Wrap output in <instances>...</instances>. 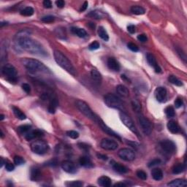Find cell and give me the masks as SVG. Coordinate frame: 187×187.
<instances>
[{
    "label": "cell",
    "mask_w": 187,
    "mask_h": 187,
    "mask_svg": "<svg viewBox=\"0 0 187 187\" xmlns=\"http://www.w3.org/2000/svg\"><path fill=\"white\" fill-rule=\"evenodd\" d=\"M32 32L29 29H23L17 33L15 40L18 46L24 51L36 56L46 57L48 53L43 46L38 41L34 40L29 36Z\"/></svg>",
    "instance_id": "cell-1"
},
{
    "label": "cell",
    "mask_w": 187,
    "mask_h": 187,
    "mask_svg": "<svg viewBox=\"0 0 187 187\" xmlns=\"http://www.w3.org/2000/svg\"><path fill=\"white\" fill-rule=\"evenodd\" d=\"M21 63L27 70L32 73H43L47 75L52 74L51 70L44 64L37 59L24 58L21 59Z\"/></svg>",
    "instance_id": "cell-2"
},
{
    "label": "cell",
    "mask_w": 187,
    "mask_h": 187,
    "mask_svg": "<svg viewBox=\"0 0 187 187\" xmlns=\"http://www.w3.org/2000/svg\"><path fill=\"white\" fill-rule=\"evenodd\" d=\"M54 56V59L59 66L62 67V69L68 72L71 75H76V70L73 65H72L70 60L66 57L62 52L59 51H54L53 53Z\"/></svg>",
    "instance_id": "cell-3"
},
{
    "label": "cell",
    "mask_w": 187,
    "mask_h": 187,
    "mask_svg": "<svg viewBox=\"0 0 187 187\" xmlns=\"http://www.w3.org/2000/svg\"><path fill=\"white\" fill-rule=\"evenodd\" d=\"M75 105L77 108L80 110V112L84 114L85 116L91 119L93 122L96 123L98 122L100 117L92 111V110L90 108L87 103H85L84 101H82V100H77L75 102Z\"/></svg>",
    "instance_id": "cell-4"
},
{
    "label": "cell",
    "mask_w": 187,
    "mask_h": 187,
    "mask_svg": "<svg viewBox=\"0 0 187 187\" xmlns=\"http://www.w3.org/2000/svg\"><path fill=\"white\" fill-rule=\"evenodd\" d=\"M104 101L106 105L110 108L117 109L119 110H124V105L121 99L113 94H108L104 97Z\"/></svg>",
    "instance_id": "cell-5"
},
{
    "label": "cell",
    "mask_w": 187,
    "mask_h": 187,
    "mask_svg": "<svg viewBox=\"0 0 187 187\" xmlns=\"http://www.w3.org/2000/svg\"><path fill=\"white\" fill-rule=\"evenodd\" d=\"M31 149L36 154L43 155L48 151L49 145L44 140H34V142L31 143Z\"/></svg>",
    "instance_id": "cell-6"
},
{
    "label": "cell",
    "mask_w": 187,
    "mask_h": 187,
    "mask_svg": "<svg viewBox=\"0 0 187 187\" xmlns=\"http://www.w3.org/2000/svg\"><path fill=\"white\" fill-rule=\"evenodd\" d=\"M119 116H120V119L123 124H124L132 132L134 133L138 138H140L139 132H138V129H137L132 119L124 112H121L120 113H119Z\"/></svg>",
    "instance_id": "cell-7"
},
{
    "label": "cell",
    "mask_w": 187,
    "mask_h": 187,
    "mask_svg": "<svg viewBox=\"0 0 187 187\" xmlns=\"http://www.w3.org/2000/svg\"><path fill=\"white\" fill-rule=\"evenodd\" d=\"M138 120L143 132L145 135H150L152 132V129H153L152 124L150 121L146 117H145L143 114L140 113V112L138 113Z\"/></svg>",
    "instance_id": "cell-8"
},
{
    "label": "cell",
    "mask_w": 187,
    "mask_h": 187,
    "mask_svg": "<svg viewBox=\"0 0 187 187\" xmlns=\"http://www.w3.org/2000/svg\"><path fill=\"white\" fill-rule=\"evenodd\" d=\"M3 75L7 77V80L10 83H15L17 81V72L14 66L7 64L2 67Z\"/></svg>",
    "instance_id": "cell-9"
},
{
    "label": "cell",
    "mask_w": 187,
    "mask_h": 187,
    "mask_svg": "<svg viewBox=\"0 0 187 187\" xmlns=\"http://www.w3.org/2000/svg\"><path fill=\"white\" fill-rule=\"evenodd\" d=\"M118 155L121 159L126 161V162H130V161H133L135 159V154L134 151L130 149V148H122L121 150H119Z\"/></svg>",
    "instance_id": "cell-10"
},
{
    "label": "cell",
    "mask_w": 187,
    "mask_h": 187,
    "mask_svg": "<svg viewBox=\"0 0 187 187\" xmlns=\"http://www.w3.org/2000/svg\"><path fill=\"white\" fill-rule=\"evenodd\" d=\"M100 146L104 150L114 151L117 149V148L119 147V144L115 140L109 139V138H104L100 143Z\"/></svg>",
    "instance_id": "cell-11"
},
{
    "label": "cell",
    "mask_w": 187,
    "mask_h": 187,
    "mask_svg": "<svg viewBox=\"0 0 187 187\" xmlns=\"http://www.w3.org/2000/svg\"><path fill=\"white\" fill-rule=\"evenodd\" d=\"M161 148L167 154H174L176 151V145L170 140H164L160 143Z\"/></svg>",
    "instance_id": "cell-12"
},
{
    "label": "cell",
    "mask_w": 187,
    "mask_h": 187,
    "mask_svg": "<svg viewBox=\"0 0 187 187\" xmlns=\"http://www.w3.org/2000/svg\"><path fill=\"white\" fill-rule=\"evenodd\" d=\"M97 124H99V125H100V127H101L102 130H103L104 132H105V133H106V134L109 135H110V136H112V137H113V138H116V139H118V140H122V138H121V137L119 136V135L116 134V133L115 132L113 131L110 127H108V126H107L106 124H105V123H104L103 121L102 120V119H100H100H99Z\"/></svg>",
    "instance_id": "cell-13"
},
{
    "label": "cell",
    "mask_w": 187,
    "mask_h": 187,
    "mask_svg": "<svg viewBox=\"0 0 187 187\" xmlns=\"http://www.w3.org/2000/svg\"><path fill=\"white\" fill-rule=\"evenodd\" d=\"M155 94V97L157 99V100L159 103H164L167 100V89L164 87H158L154 91Z\"/></svg>",
    "instance_id": "cell-14"
},
{
    "label": "cell",
    "mask_w": 187,
    "mask_h": 187,
    "mask_svg": "<svg viewBox=\"0 0 187 187\" xmlns=\"http://www.w3.org/2000/svg\"><path fill=\"white\" fill-rule=\"evenodd\" d=\"M61 167L62 170L67 173L74 174V173L77 172V169H76L75 164H74L72 162H71V161L69 160L63 161L61 164Z\"/></svg>",
    "instance_id": "cell-15"
},
{
    "label": "cell",
    "mask_w": 187,
    "mask_h": 187,
    "mask_svg": "<svg viewBox=\"0 0 187 187\" xmlns=\"http://www.w3.org/2000/svg\"><path fill=\"white\" fill-rule=\"evenodd\" d=\"M146 60H147V62H148V63L149 64V65L151 66V67H152L154 69L156 72H157V73L161 72L162 70H161L160 67H159L158 63H157L155 56H154L152 53H147Z\"/></svg>",
    "instance_id": "cell-16"
},
{
    "label": "cell",
    "mask_w": 187,
    "mask_h": 187,
    "mask_svg": "<svg viewBox=\"0 0 187 187\" xmlns=\"http://www.w3.org/2000/svg\"><path fill=\"white\" fill-rule=\"evenodd\" d=\"M44 135L43 132L41 130H39V129H35V130H31L29 131L27 134H26L24 137H25V139L27 140H32L35 138H41Z\"/></svg>",
    "instance_id": "cell-17"
},
{
    "label": "cell",
    "mask_w": 187,
    "mask_h": 187,
    "mask_svg": "<svg viewBox=\"0 0 187 187\" xmlns=\"http://www.w3.org/2000/svg\"><path fill=\"white\" fill-rule=\"evenodd\" d=\"M50 99V102H49V105H48V112L50 113L53 114L55 113L56 111V109L59 106V102L57 98L55 96H51Z\"/></svg>",
    "instance_id": "cell-18"
},
{
    "label": "cell",
    "mask_w": 187,
    "mask_h": 187,
    "mask_svg": "<svg viewBox=\"0 0 187 187\" xmlns=\"http://www.w3.org/2000/svg\"><path fill=\"white\" fill-rule=\"evenodd\" d=\"M108 67H109L110 70H111L113 71H116V72H119L120 70V65L116 59H115L114 58H109L108 59Z\"/></svg>",
    "instance_id": "cell-19"
},
{
    "label": "cell",
    "mask_w": 187,
    "mask_h": 187,
    "mask_svg": "<svg viewBox=\"0 0 187 187\" xmlns=\"http://www.w3.org/2000/svg\"><path fill=\"white\" fill-rule=\"evenodd\" d=\"M167 129L170 132L173 134H177L181 130V128H180L179 125L178 124V123L175 121H170L167 124Z\"/></svg>",
    "instance_id": "cell-20"
},
{
    "label": "cell",
    "mask_w": 187,
    "mask_h": 187,
    "mask_svg": "<svg viewBox=\"0 0 187 187\" xmlns=\"http://www.w3.org/2000/svg\"><path fill=\"white\" fill-rule=\"evenodd\" d=\"M167 186L171 187H186L187 186V182L186 180L178 178L167 183Z\"/></svg>",
    "instance_id": "cell-21"
},
{
    "label": "cell",
    "mask_w": 187,
    "mask_h": 187,
    "mask_svg": "<svg viewBox=\"0 0 187 187\" xmlns=\"http://www.w3.org/2000/svg\"><path fill=\"white\" fill-rule=\"evenodd\" d=\"M112 167L114 171L118 173H120V174H124V173L128 172L127 167L122 164L118 163V162H113V164H112Z\"/></svg>",
    "instance_id": "cell-22"
},
{
    "label": "cell",
    "mask_w": 187,
    "mask_h": 187,
    "mask_svg": "<svg viewBox=\"0 0 187 187\" xmlns=\"http://www.w3.org/2000/svg\"><path fill=\"white\" fill-rule=\"evenodd\" d=\"M79 163L81 166H83V167H86V168H91V167H92L94 166L92 162H91V160L90 159L89 157H86V156L80 157Z\"/></svg>",
    "instance_id": "cell-23"
},
{
    "label": "cell",
    "mask_w": 187,
    "mask_h": 187,
    "mask_svg": "<svg viewBox=\"0 0 187 187\" xmlns=\"http://www.w3.org/2000/svg\"><path fill=\"white\" fill-rule=\"evenodd\" d=\"M98 184L103 187H110L112 184L111 179L108 176H101L98 178Z\"/></svg>",
    "instance_id": "cell-24"
},
{
    "label": "cell",
    "mask_w": 187,
    "mask_h": 187,
    "mask_svg": "<svg viewBox=\"0 0 187 187\" xmlns=\"http://www.w3.org/2000/svg\"><path fill=\"white\" fill-rule=\"evenodd\" d=\"M116 92L123 97H128L129 95V89L124 85H119L116 86Z\"/></svg>",
    "instance_id": "cell-25"
},
{
    "label": "cell",
    "mask_w": 187,
    "mask_h": 187,
    "mask_svg": "<svg viewBox=\"0 0 187 187\" xmlns=\"http://www.w3.org/2000/svg\"><path fill=\"white\" fill-rule=\"evenodd\" d=\"M91 79H92L93 81H94V83H96L97 84H101L103 78H102L101 74H100L97 70L93 69V70L91 71Z\"/></svg>",
    "instance_id": "cell-26"
},
{
    "label": "cell",
    "mask_w": 187,
    "mask_h": 187,
    "mask_svg": "<svg viewBox=\"0 0 187 187\" xmlns=\"http://www.w3.org/2000/svg\"><path fill=\"white\" fill-rule=\"evenodd\" d=\"M71 31H72V32L73 33V34H76L78 37L81 38H85L88 35L87 32H86V30L84 29L78 28V27H72Z\"/></svg>",
    "instance_id": "cell-27"
},
{
    "label": "cell",
    "mask_w": 187,
    "mask_h": 187,
    "mask_svg": "<svg viewBox=\"0 0 187 187\" xmlns=\"http://www.w3.org/2000/svg\"><path fill=\"white\" fill-rule=\"evenodd\" d=\"M41 177V172L39 168H37V167H34L31 170V180L32 181H38Z\"/></svg>",
    "instance_id": "cell-28"
},
{
    "label": "cell",
    "mask_w": 187,
    "mask_h": 187,
    "mask_svg": "<svg viewBox=\"0 0 187 187\" xmlns=\"http://www.w3.org/2000/svg\"><path fill=\"white\" fill-rule=\"evenodd\" d=\"M151 176L156 181H160L163 178V173H162V170L159 168H154L151 171Z\"/></svg>",
    "instance_id": "cell-29"
},
{
    "label": "cell",
    "mask_w": 187,
    "mask_h": 187,
    "mask_svg": "<svg viewBox=\"0 0 187 187\" xmlns=\"http://www.w3.org/2000/svg\"><path fill=\"white\" fill-rule=\"evenodd\" d=\"M185 170H186V166L184 164L182 163H178L176 165H174V167H173L172 172L173 174H180V173L184 172Z\"/></svg>",
    "instance_id": "cell-30"
},
{
    "label": "cell",
    "mask_w": 187,
    "mask_h": 187,
    "mask_svg": "<svg viewBox=\"0 0 187 187\" xmlns=\"http://www.w3.org/2000/svg\"><path fill=\"white\" fill-rule=\"evenodd\" d=\"M131 12L133 14L140 15H143L145 13V10L143 7L139 6V5H134L131 8Z\"/></svg>",
    "instance_id": "cell-31"
},
{
    "label": "cell",
    "mask_w": 187,
    "mask_h": 187,
    "mask_svg": "<svg viewBox=\"0 0 187 187\" xmlns=\"http://www.w3.org/2000/svg\"><path fill=\"white\" fill-rule=\"evenodd\" d=\"M98 35L99 37L103 40L105 41H108L109 40V35L107 32V31L105 30V29L103 27H100L98 28Z\"/></svg>",
    "instance_id": "cell-32"
},
{
    "label": "cell",
    "mask_w": 187,
    "mask_h": 187,
    "mask_svg": "<svg viewBox=\"0 0 187 187\" xmlns=\"http://www.w3.org/2000/svg\"><path fill=\"white\" fill-rule=\"evenodd\" d=\"M13 111L15 117L18 118L20 120H25L27 119V116L17 107H13Z\"/></svg>",
    "instance_id": "cell-33"
},
{
    "label": "cell",
    "mask_w": 187,
    "mask_h": 187,
    "mask_svg": "<svg viewBox=\"0 0 187 187\" xmlns=\"http://www.w3.org/2000/svg\"><path fill=\"white\" fill-rule=\"evenodd\" d=\"M87 16L91 17L94 19H101L103 18L104 14L100 10H94V11H91L89 14L87 15Z\"/></svg>",
    "instance_id": "cell-34"
},
{
    "label": "cell",
    "mask_w": 187,
    "mask_h": 187,
    "mask_svg": "<svg viewBox=\"0 0 187 187\" xmlns=\"http://www.w3.org/2000/svg\"><path fill=\"white\" fill-rule=\"evenodd\" d=\"M168 81L171 84L175 85V86H183V83L182 81H180L178 78H176L175 75H169L168 77Z\"/></svg>",
    "instance_id": "cell-35"
},
{
    "label": "cell",
    "mask_w": 187,
    "mask_h": 187,
    "mask_svg": "<svg viewBox=\"0 0 187 187\" xmlns=\"http://www.w3.org/2000/svg\"><path fill=\"white\" fill-rule=\"evenodd\" d=\"M34 13V10L32 7H26L23 10H21V15L24 16H32Z\"/></svg>",
    "instance_id": "cell-36"
},
{
    "label": "cell",
    "mask_w": 187,
    "mask_h": 187,
    "mask_svg": "<svg viewBox=\"0 0 187 187\" xmlns=\"http://www.w3.org/2000/svg\"><path fill=\"white\" fill-rule=\"evenodd\" d=\"M31 130H32V126L30 125H22L18 128V131L19 132L21 135H24Z\"/></svg>",
    "instance_id": "cell-37"
},
{
    "label": "cell",
    "mask_w": 187,
    "mask_h": 187,
    "mask_svg": "<svg viewBox=\"0 0 187 187\" xmlns=\"http://www.w3.org/2000/svg\"><path fill=\"white\" fill-rule=\"evenodd\" d=\"M166 116L168 118H173L175 116V110L173 106H168L164 110Z\"/></svg>",
    "instance_id": "cell-38"
},
{
    "label": "cell",
    "mask_w": 187,
    "mask_h": 187,
    "mask_svg": "<svg viewBox=\"0 0 187 187\" xmlns=\"http://www.w3.org/2000/svg\"><path fill=\"white\" fill-rule=\"evenodd\" d=\"M137 176L141 180H146L148 178V176H147V173L144 172L143 170H139L137 171L136 173Z\"/></svg>",
    "instance_id": "cell-39"
},
{
    "label": "cell",
    "mask_w": 187,
    "mask_h": 187,
    "mask_svg": "<svg viewBox=\"0 0 187 187\" xmlns=\"http://www.w3.org/2000/svg\"><path fill=\"white\" fill-rule=\"evenodd\" d=\"M13 160H14V163L16 165H21V164L25 163V160H24L23 157H20V156H15Z\"/></svg>",
    "instance_id": "cell-40"
},
{
    "label": "cell",
    "mask_w": 187,
    "mask_h": 187,
    "mask_svg": "<svg viewBox=\"0 0 187 187\" xmlns=\"http://www.w3.org/2000/svg\"><path fill=\"white\" fill-rule=\"evenodd\" d=\"M67 135L68 136L69 138H72V139H77L79 137V133L76 131L70 130L67 132Z\"/></svg>",
    "instance_id": "cell-41"
},
{
    "label": "cell",
    "mask_w": 187,
    "mask_h": 187,
    "mask_svg": "<svg viewBox=\"0 0 187 187\" xmlns=\"http://www.w3.org/2000/svg\"><path fill=\"white\" fill-rule=\"evenodd\" d=\"M54 20L55 18L53 16H52V15H47V16H44L41 18V21H42L43 22L47 24L52 23V22L54 21Z\"/></svg>",
    "instance_id": "cell-42"
},
{
    "label": "cell",
    "mask_w": 187,
    "mask_h": 187,
    "mask_svg": "<svg viewBox=\"0 0 187 187\" xmlns=\"http://www.w3.org/2000/svg\"><path fill=\"white\" fill-rule=\"evenodd\" d=\"M100 45L97 41H94V42L91 43V44L89 45V49L91 50V51H95V50H97L100 48Z\"/></svg>",
    "instance_id": "cell-43"
},
{
    "label": "cell",
    "mask_w": 187,
    "mask_h": 187,
    "mask_svg": "<svg viewBox=\"0 0 187 187\" xmlns=\"http://www.w3.org/2000/svg\"><path fill=\"white\" fill-rule=\"evenodd\" d=\"M127 47L129 50H131V51L133 52H138L139 51V48H138V47L137 46L135 43H129L127 44Z\"/></svg>",
    "instance_id": "cell-44"
},
{
    "label": "cell",
    "mask_w": 187,
    "mask_h": 187,
    "mask_svg": "<svg viewBox=\"0 0 187 187\" xmlns=\"http://www.w3.org/2000/svg\"><path fill=\"white\" fill-rule=\"evenodd\" d=\"M176 51H177L178 53V54H179L180 57H181V58L183 60V62H184L185 63H186V53H185L184 52L182 51V49H181V48H177V49H176Z\"/></svg>",
    "instance_id": "cell-45"
},
{
    "label": "cell",
    "mask_w": 187,
    "mask_h": 187,
    "mask_svg": "<svg viewBox=\"0 0 187 187\" xmlns=\"http://www.w3.org/2000/svg\"><path fill=\"white\" fill-rule=\"evenodd\" d=\"M5 169L8 172H12V171L15 170L14 164L10 163V162H6V164H5Z\"/></svg>",
    "instance_id": "cell-46"
},
{
    "label": "cell",
    "mask_w": 187,
    "mask_h": 187,
    "mask_svg": "<svg viewBox=\"0 0 187 187\" xmlns=\"http://www.w3.org/2000/svg\"><path fill=\"white\" fill-rule=\"evenodd\" d=\"M161 164V160L159 159H153L152 161L148 163V167H154L156 165H158V164Z\"/></svg>",
    "instance_id": "cell-47"
},
{
    "label": "cell",
    "mask_w": 187,
    "mask_h": 187,
    "mask_svg": "<svg viewBox=\"0 0 187 187\" xmlns=\"http://www.w3.org/2000/svg\"><path fill=\"white\" fill-rule=\"evenodd\" d=\"M69 186H73V187H80V186H82L84 185V183L82 181H72V182L69 183Z\"/></svg>",
    "instance_id": "cell-48"
},
{
    "label": "cell",
    "mask_w": 187,
    "mask_h": 187,
    "mask_svg": "<svg viewBox=\"0 0 187 187\" xmlns=\"http://www.w3.org/2000/svg\"><path fill=\"white\" fill-rule=\"evenodd\" d=\"M174 104H175V107H176V108H181V107H182V105H183V100L181 98L178 97V98L176 99V101H175Z\"/></svg>",
    "instance_id": "cell-49"
},
{
    "label": "cell",
    "mask_w": 187,
    "mask_h": 187,
    "mask_svg": "<svg viewBox=\"0 0 187 187\" xmlns=\"http://www.w3.org/2000/svg\"><path fill=\"white\" fill-rule=\"evenodd\" d=\"M58 164V161H57L56 159H51V160L48 161V162H46V165L48 166H51V167H56Z\"/></svg>",
    "instance_id": "cell-50"
},
{
    "label": "cell",
    "mask_w": 187,
    "mask_h": 187,
    "mask_svg": "<svg viewBox=\"0 0 187 187\" xmlns=\"http://www.w3.org/2000/svg\"><path fill=\"white\" fill-rule=\"evenodd\" d=\"M138 40L139 41H140L141 43H145L148 40V38H147L145 34H139V35L138 36Z\"/></svg>",
    "instance_id": "cell-51"
},
{
    "label": "cell",
    "mask_w": 187,
    "mask_h": 187,
    "mask_svg": "<svg viewBox=\"0 0 187 187\" xmlns=\"http://www.w3.org/2000/svg\"><path fill=\"white\" fill-rule=\"evenodd\" d=\"M22 89H23L24 91H25L26 93H27V94L30 93V91H31L30 86H29V85L27 84H22Z\"/></svg>",
    "instance_id": "cell-52"
},
{
    "label": "cell",
    "mask_w": 187,
    "mask_h": 187,
    "mask_svg": "<svg viewBox=\"0 0 187 187\" xmlns=\"http://www.w3.org/2000/svg\"><path fill=\"white\" fill-rule=\"evenodd\" d=\"M78 146L80 148H81V149H83L84 151L89 150V145H88L87 144H86V143H78Z\"/></svg>",
    "instance_id": "cell-53"
},
{
    "label": "cell",
    "mask_w": 187,
    "mask_h": 187,
    "mask_svg": "<svg viewBox=\"0 0 187 187\" xmlns=\"http://www.w3.org/2000/svg\"><path fill=\"white\" fill-rule=\"evenodd\" d=\"M43 6L46 8H52V3L50 0H45L43 2Z\"/></svg>",
    "instance_id": "cell-54"
},
{
    "label": "cell",
    "mask_w": 187,
    "mask_h": 187,
    "mask_svg": "<svg viewBox=\"0 0 187 187\" xmlns=\"http://www.w3.org/2000/svg\"><path fill=\"white\" fill-rule=\"evenodd\" d=\"M56 5L59 8H63L65 5V2L63 0H58L56 2Z\"/></svg>",
    "instance_id": "cell-55"
},
{
    "label": "cell",
    "mask_w": 187,
    "mask_h": 187,
    "mask_svg": "<svg viewBox=\"0 0 187 187\" xmlns=\"http://www.w3.org/2000/svg\"><path fill=\"white\" fill-rule=\"evenodd\" d=\"M127 31L130 34H134L135 32V27L134 25H129L127 27Z\"/></svg>",
    "instance_id": "cell-56"
},
{
    "label": "cell",
    "mask_w": 187,
    "mask_h": 187,
    "mask_svg": "<svg viewBox=\"0 0 187 187\" xmlns=\"http://www.w3.org/2000/svg\"><path fill=\"white\" fill-rule=\"evenodd\" d=\"M88 5H89V3H88V2H85L84 3V5H83L82 8H81V12L82 11H85L86 9H87L88 8Z\"/></svg>",
    "instance_id": "cell-57"
},
{
    "label": "cell",
    "mask_w": 187,
    "mask_h": 187,
    "mask_svg": "<svg viewBox=\"0 0 187 187\" xmlns=\"http://www.w3.org/2000/svg\"><path fill=\"white\" fill-rule=\"evenodd\" d=\"M97 157L99 159H103V160H107L108 159V157L105 155H103L101 154H97Z\"/></svg>",
    "instance_id": "cell-58"
},
{
    "label": "cell",
    "mask_w": 187,
    "mask_h": 187,
    "mask_svg": "<svg viewBox=\"0 0 187 187\" xmlns=\"http://www.w3.org/2000/svg\"><path fill=\"white\" fill-rule=\"evenodd\" d=\"M114 186H121V187H125L126 186V183H124V182H119V183H116L114 184Z\"/></svg>",
    "instance_id": "cell-59"
},
{
    "label": "cell",
    "mask_w": 187,
    "mask_h": 187,
    "mask_svg": "<svg viewBox=\"0 0 187 187\" xmlns=\"http://www.w3.org/2000/svg\"><path fill=\"white\" fill-rule=\"evenodd\" d=\"M1 161H2V163H1V167H2L5 164H6V162L4 160V159L1 158Z\"/></svg>",
    "instance_id": "cell-60"
},
{
    "label": "cell",
    "mask_w": 187,
    "mask_h": 187,
    "mask_svg": "<svg viewBox=\"0 0 187 187\" xmlns=\"http://www.w3.org/2000/svg\"><path fill=\"white\" fill-rule=\"evenodd\" d=\"M7 24H8V22H2L1 24H0V27H2L3 26L7 25Z\"/></svg>",
    "instance_id": "cell-61"
},
{
    "label": "cell",
    "mask_w": 187,
    "mask_h": 187,
    "mask_svg": "<svg viewBox=\"0 0 187 187\" xmlns=\"http://www.w3.org/2000/svg\"><path fill=\"white\" fill-rule=\"evenodd\" d=\"M89 25L90 26V27H91V29L95 28V25L93 23H90V24H89Z\"/></svg>",
    "instance_id": "cell-62"
},
{
    "label": "cell",
    "mask_w": 187,
    "mask_h": 187,
    "mask_svg": "<svg viewBox=\"0 0 187 187\" xmlns=\"http://www.w3.org/2000/svg\"><path fill=\"white\" fill-rule=\"evenodd\" d=\"M0 117H1V118H0V120H1V121H2L3 119H5V116L2 115V114H1V115H0Z\"/></svg>",
    "instance_id": "cell-63"
},
{
    "label": "cell",
    "mask_w": 187,
    "mask_h": 187,
    "mask_svg": "<svg viewBox=\"0 0 187 187\" xmlns=\"http://www.w3.org/2000/svg\"><path fill=\"white\" fill-rule=\"evenodd\" d=\"M1 138H4V133H3V132H2V129H1Z\"/></svg>",
    "instance_id": "cell-64"
}]
</instances>
